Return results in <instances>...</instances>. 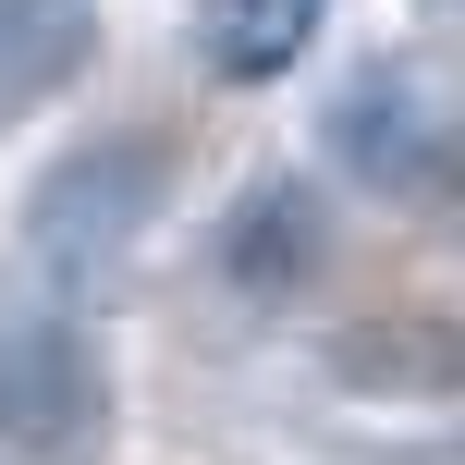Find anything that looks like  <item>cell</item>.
Returning <instances> with one entry per match:
<instances>
[{"instance_id":"2","label":"cell","mask_w":465,"mask_h":465,"mask_svg":"<svg viewBox=\"0 0 465 465\" xmlns=\"http://www.w3.org/2000/svg\"><path fill=\"white\" fill-rule=\"evenodd\" d=\"M111 441V368L74 319L0 343V465H86Z\"/></svg>"},{"instance_id":"4","label":"cell","mask_w":465,"mask_h":465,"mask_svg":"<svg viewBox=\"0 0 465 465\" xmlns=\"http://www.w3.org/2000/svg\"><path fill=\"white\" fill-rule=\"evenodd\" d=\"M331 0H196V49H209L221 86H270L306 37H319Z\"/></svg>"},{"instance_id":"5","label":"cell","mask_w":465,"mask_h":465,"mask_svg":"<svg viewBox=\"0 0 465 465\" xmlns=\"http://www.w3.org/2000/svg\"><path fill=\"white\" fill-rule=\"evenodd\" d=\"M331 147H343L368 184H404V196H429V184H441V135H429V123L404 111L392 86H355L343 111H331Z\"/></svg>"},{"instance_id":"1","label":"cell","mask_w":465,"mask_h":465,"mask_svg":"<svg viewBox=\"0 0 465 465\" xmlns=\"http://www.w3.org/2000/svg\"><path fill=\"white\" fill-rule=\"evenodd\" d=\"M160 135H86L74 160L37 172V196H25V270H37V294L86 306L123 282V257H135V232L160 221Z\"/></svg>"},{"instance_id":"3","label":"cell","mask_w":465,"mask_h":465,"mask_svg":"<svg viewBox=\"0 0 465 465\" xmlns=\"http://www.w3.org/2000/svg\"><path fill=\"white\" fill-rule=\"evenodd\" d=\"M98 62L86 0H0V111H37Z\"/></svg>"}]
</instances>
